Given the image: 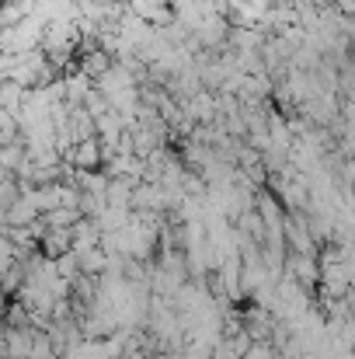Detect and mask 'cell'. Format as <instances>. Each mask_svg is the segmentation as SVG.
Listing matches in <instances>:
<instances>
[{
  "mask_svg": "<svg viewBox=\"0 0 355 359\" xmlns=\"http://www.w3.org/2000/svg\"><path fill=\"white\" fill-rule=\"evenodd\" d=\"M244 359H272V353H268V346H265V342H254V346L244 353Z\"/></svg>",
  "mask_w": 355,
  "mask_h": 359,
  "instance_id": "1",
  "label": "cell"
}]
</instances>
